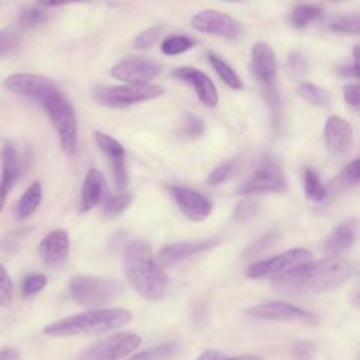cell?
Instances as JSON below:
<instances>
[{"label":"cell","mask_w":360,"mask_h":360,"mask_svg":"<svg viewBox=\"0 0 360 360\" xmlns=\"http://www.w3.org/2000/svg\"><path fill=\"white\" fill-rule=\"evenodd\" d=\"M354 270L352 262L338 256L309 260L273 278L271 288L283 295H316L342 285Z\"/></svg>","instance_id":"obj_1"},{"label":"cell","mask_w":360,"mask_h":360,"mask_svg":"<svg viewBox=\"0 0 360 360\" xmlns=\"http://www.w3.org/2000/svg\"><path fill=\"white\" fill-rule=\"evenodd\" d=\"M124 273L129 285L145 300L158 301L167 290V277L149 243L132 240L124 249Z\"/></svg>","instance_id":"obj_2"},{"label":"cell","mask_w":360,"mask_h":360,"mask_svg":"<svg viewBox=\"0 0 360 360\" xmlns=\"http://www.w3.org/2000/svg\"><path fill=\"white\" fill-rule=\"evenodd\" d=\"M132 314L124 308L90 309L58 319L45 326L44 333L49 336H75L89 333H103L127 325Z\"/></svg>","instance_id":"obj_3"},{"label":"cell","mask_w":360,"mask_h":360,"mask_svg":"<svg viewBox=\"0 0 360 360\" xmlns=\"http://www.w3.org/2000/svg\"><path fill=\"white\" fill-rule=\"evenodd\" d=\"M35 101L44 107L53 128L58 132L62 149L66 153H73L77 146V120L69 100L60 89L52 82Z\"/></svg>","instance_id":"obj_4"},{"label":"cell","mask_w":360,"mask_h":360,"mask_svg":"<svg viewBox=\"0 0 360 360\" xmlns=\"http://www.w3.org/2000/svg\"><path fill=\"white\" fill-rule=\"evenodd\" d=\"M250 68L260 83L266 101L271 110L273 124L278 125L280 117V97L277 91V58L273 48L266 42H256L250 52Z\"/></svg>","instance_id":"obj_5"},{"label":"cell","mask_w":360,"mask_h":360,"mask_svg":"<svg viewBox=\"0 0 360 360\" xmlns=\"http://www.w3.org/2000/svg\"><path fill=\"white\" fill-rule=\"evenodd\" d=\"M122 291L115 280L87 274H76L69 281L70 297L83 307L98 308L114 301Z\"/></svg>","instance_id":"obj_6"},{"label":"cell","mask_w":360,"mask_h":360,"mask_svg":"<svg viewBox=\"0 0 360 360\" xmlns=\"http://www.w3.org/2000/svg\"><path fill=\"white\" fill-rule=\"evenodd\" d=\"M166 93L160 84L141 83V84H122V86H101L93 91V97L101 105L110 108H125L143 101L159 98Z\"/></svg>","instance_id":"obj_7"},{"label":"cell","mask_w":360,"mask_h":360,"mask_svg":"<svg viewBox=\"0 0 360 360\" xmlns=\"http://www.w3.org/2000/svg\"><path fill=\"white\" fill-rule=\"evenodd\" d=\"M285 187V177L276 160L270 156H262L253 173L238 188V193L243 195L256 193H278L284 191Z\"/></svg>","instance_id":"obj_8"},{"label":"cell","mask_w":360,"mask_h":360,"mask_svg":"<svg viewBox=\"0 0 360 360\" xmlns=\"http://www.w3.org/2000/svg\"><path fill=\"white\" fill-rule=\"evenodd\" d=\"M311 259L312 253L304 248L290 249L273 257L252 263L246 267L245 274L249 278H276Z\"/></svg>","instance_id":"obj_9"},{"label":"cell","mask_w":360,"mask_h":360,"mask_svg":"<svg viewBox=\"0 0 360 360\" xmlns=\"http://www.w3.org/2000/svg\"><path fill=\"white\" fill-rule=\"evenodd\" d=\"M245 315L253 319H263V321L301 322L308 325L318 323V316L315 314L281 301L263 302V304L249 307L245 309Z\"/></svg>","instance_id":"obj_10"},{"label":"cell","mask_w":360,"mask_h":360,"mask_svg":"<svg viewBox=\"0 0 360 360\" xmlns=\"http://www.w3.org/2000/svg\"><path fill=\"white\" fill-rule=\"evenodd\" d=\"M139 343L141 338L135 333H115L89 347L77 360H121Z\"/></svg>","instance_id":"obj_11"},{"label":"cell","mask_w":360,"mask_h":360,"mask_svg":"<svg viewBox=\"0 0 360 360\" xmlns=\"http://www.w3.org/2000/svg\"><path fill=\"white\" fill-rule=\"evenodd\" d=\"M162 72V65L153 59L143 56H132L118 60L112 65L110 73L114 79L129 83L141 84L149 83Z\"/></svg>","instance_id":"obj_12"},{"label":"cell","mask_w":360,"mask_h":360,"mask_svg":"<svg viewBox=\"0 0 360 360\" xmlns=\"http://www.w3.org/2000/svg\"><path fill=\"white\" fill-rule=\"evenodd\" d=\"M190 24L194 30L200 32L221 37L225 39H235L239 35V24L236 22V20L222 11L212 8L201 10L194 14L190 20Z\"/></svg>","instance_id":"obj_13"},{"label":"cell","mask_w":360,"mask_h":360,"mask_svg":"<svg viewBox=\"0 0 360 360\" xmlns=\"http://www.w3.org/2000/svg\"><path fill=\"white\" fill-rule=\"evenodd\" d=\"M169 193L172 194L181 214L190 221L200 222L210 217L212 211V204L201 193L183 186H170Z\"/></svg>","instance_id":"obj_14"},{"label":"cell","mask_w":360,"mask_h":360,"mask_svg":"<svg viewBox=\"0 0 360 360\" xmlns=\"http://www.w3.org/2000/svg\"><path fill=\"white\" fill-rule=\"evenodd\" d=\"M218 243L217 239L214 238H207V239H200V240H181V242H174L165 245L156 255V262L159 266H172L177 262H181L190 256L198 255L204 250H208L214 248Z\"/></svg>","instance_id":"obj_15"},{"label":"cell","mask_w":360,"mask_h":360,"mask_svg":"<svg viewBox=\"0 0 360 360\" xmlns=\"http://www.w3.org/2000/svg\"><path fill=\"white\" fill-rule=\"evenodd\" d=\"M173 76L193 86L198 100L204 105L214 108L218 104V91L215 84L202 70L193 66H181L173 72Z\"/></svg>","instance_id":"obj_16"},{"label":"cell","mask_w":360,"mask_h":360,"mask_svg":"<svg viewBox=\"0 0 360 360\" xmlns=\"http://www.w3.org/2000/svg\"><path fill=\"white\" fill-rule=\"evenodd\" d=\"M94 139H96L98 149L107 156V159L110 162L117 188L122 191L125 188L127 180H128V174H127V169H125V152H124L122 145L117 139L111 138L110 135H107L104 132H96Z\"/></svg>","instance_id":"obj_17"},{"label":"cell","mask_w":360,"mask_h":360,"mask_svg":"<svg viewBox=\"0 0 360 360\" xmlns=\"http://www.w3.org/2000/svg\"><path fill=\"white\" fill-rule=\"evenodd\" d=\"M69 249V233L65 229H55L45 235L44 239L39 242L38 255L46 266L55 267L62 264L68 259Z\"/></svg>","instance_id":"obj_18"},{"label":"cell","mask_w":360,"mask_h":360,"mask_svg":"<svg viewBox=\"0 0 360 360\" xmlns=\"http://www.w3.org/2000/svg\"><path fill=\"white\" fill-rule=\"evenodd\" d=\"M325 143L333 155L346 153L353 143V129L350 124L338 115H329L323 127Z\"/></svg>","instance_id":"obj_19"},{"label":"cell","mask_w":360,"mask_h":360,"mask_svg":"<svg viewBox=\"0 0 360 360\" xmlns=\"http://www.w3.org/2000/svg\"><path fill=\"white\" fill-rule=\"evenodd\" d=\"M357 236V218L349 217L339 222L323 242V250L332 256H338L349 250Z\"/></svg>","instance_id":"obj_20"},{"label":"cell","mask_w":360,"mask_h":360,"mask_svg":"<svg viewBox=\"0 0 360 360\" xmlns=\"http://www.w3.org/2000/svg\"><path fill=\"white\" fill-rule=\"evenodd\" d=\"M107 197V183L101 172L90 167L84 176L80 194V212H87L98 205Z\"/></svg>","instance_id":"obj_21"},{"label":"cell","mask_w":360,"mask_h":360,"mask_svg":"<svg viewBox=\"0 0 360 360\" xmlns=\"http://www.w3.org/2000/svg\"><path fill=\"white\" fill-rule=\"evenodd\" d=\"M1 162V177H0V193L8 197L10 190L20 176V160L17 152L11 143H6L0 152Z\"/></svg>","instance_id":"obj_22"},{"label":"cell","mask_w":360,"mask_h":360,"mask_svg":"<svg viewBox=\"0 0 360 360\" xmlns=\"http://www.w3.org/2000/svg\"><path fill=\"white\" fill-rule=\"evenodd\" d=\"M41 200H42V186L39 181H34L17 202V207H15L17 218L18 219L28 218L39 207Z\"/></svg>","instance_id":"obj_23"},{"label":"cell","mask_w":360,"mask_h":360,"mask_svg":"<svg viewBox=\"0 0 360 360\" xmlns=\"http://www.w3.org/2000/svg\"><path fill=\"white\" fill-rule=\"evenodd\" d=\"M207 58H208L210 65L214 68V70L217 72L219 79L226 86H229L231 89H235V90L242 89L243 84H242V80H240L239 75L233 70V68L228 62H225L224 59H221L218 55H215L212 52H208Z\"/></svg>","instance_id":"obj_24"},{"label":"cell","mask_w":360,"mask_h":360,"mask_svg":"<svg viewBox=\"0 0 360 360\" xmlns=\"http://www.w3.org/2000/svg\"><path fill=\"white\" fill-rule=\"evenodd\" d=\"M322 8L315 4H298L292 8L290 21L294 27L302 28L322 17Z\"/></svg>","instance_id":"obj_25"},{"label":"cell","mask_w":360,"mask_h":360,"mask_svg":"<svg viewBox=\"0 0 360 360\" xmlns=\"http://www.w3.org/2000/svg\"><path fill=\"white\" fill-rule=\"evenodd\" d=\"M302 181H304L305 195L309 200H312V201H322V200H325V197L328 194V190L322 184V181L319 180L318 173L314 169H311V167H305L304 169Z\"/></svg>","instance_id":"obj_26"},{"label":"cell","mask_w":360,"mask_h":360,"mask_svg":"<svg viewBox=\"0 0 360 360\" xmlns=\"http://www.w3.org/2000/svg\"><path fill=\"white\" fill-rule=\"evenodd\" d=\"M297 91H298L301 98H304L305 101H308L312 105L328 107L330 104V97H329L328 91L325 89L314 84V83L304 82L298 86Z\"/></svg>","instance_id":"obj_27"},{"label":"cell","mask_w":360,"mask_h":360,"mask_svg":"<svg viewBox=\"0 0 360 360\" xmlns=\"http://www.w3.org/2000/svg\"><path fill=\"white\" fill-rule=\"evenodd\" d=\"M177 349L179 345L176 342H163L145 352L131 356L128 360H167L177 352Z\"/></svg>","instance_id":"obj_28"},{"label":"cell","mask_w":360,"mask_h":360,"mask_svg":"<svg viewBox=\"0 0 360 360\" xmlns=\"http://www.w3.org/2000/svg\"><path fill=\"white\" fill-rule=\"evenodd\" d=\"M193 46H194V39H191L186 35H172V37H167L162 42L160 49L165 55L173 56V55L183 53V52L191 49Z\"/></svg>","instance_id":"obj_29"},{"label":"cell","mask_w":360,"mask_h":360,"mask_svg":"<svg viewBox=\"0 0 360 360\" xmlns=\"http://www.w3.org/2000/svg\"><path fill=\"white\" fill-rule=\"evenodd\" d=\"M360 28V17L357 13L347 14V15H339L338 18L332 20L329 22V30L333 32L340 34H359Z\"/></svg>","instance_id":"obj_30"},{"label":"cell","mask_w":360,"mask_h":360,"mask_svg":"<svg viewBox=\"0 0 360 360\" xmlns=\"http://www.w3.org/2000/svg\"><path fill=\"white\" fill-rule=\"evenodd\" d=\"M131 202V194L121 191L114 195H107L103 201V210L104 214L108 217H115L121 214Z\"/></svg>","instance_id":"obj_31"},{"label":"cell","mask_w":360,"mask_h":360,"mask_svg":"<svg viewBox=\"0 0 360 360\" xmlns=\"http://www.w3.org/2000/svg\"><path fill=\"white\" fill-rule=\"evenodd\" d=\"M46 18H48L46 11L44 8H41V6L38 4L35 7H28L21 13L20 20H18V25L21 28L30 30V28H35V27L42 25L46 21Z\"/></svg>","instance_id":"obj_32"},{"label":"cell","mask_w":360,"mask_h":360,"mask_svg":"<svg viewBox=\"0 0 360 360\" xmlns=\"http://www.w3.org/2000/svg\"><path fill=\"white\" fill-rule=\"evenodd\" d=\"M202 132H204V121L194 114H190V112L184 114L181 128H180L181 136L186 139H195V138H200Z\"/></svg>","instance_id":"obj_33"},{"label":"cell","mask_w":360,"mask_h":360,"mask_svg":"<svg viewBox=\"0 0 360 360\" xmlns=\"http://www.w3.org/2000/svg\"><path fill=\"white\" fill-rule=\"evenodd\" d=\"M48 278L42 273H31L27 277H24L22 284H21V292L25 298H31L37 295L39 291L44 290L46 285Z\"/></svg>","instance_id":"obj_34"},{"label":"cell","mask_w":360,"mask_h":360,"mask_svg":"<svg viewBox=\"0 0 360 360\" xmlns=\"http://www.w3.org/2000/svg\"><path fill=\"white\" fill-rule=\"evenodd\" d=\"M163 30H165V25L159 24V25H153V27L142 31L135 38V41H134L135 48H138V49H148V48H150L159 39V37L163 32Z\"/></svg>","instance_id":"obj_35"},{"label":"cell","mask_w":360,"mask_h":360,"mask_svg":"<svg viewBox=\"0 0 360 360\" xmlns=\"http://www.w3.org/2000/svg\"><path fill=\"white\" fill-rule=\"evenodd\" d=\"M14 297V284L7 270L0 264V307H8Z\"/></svg>","instance_id":"obj_36"},{"label":"cell","mask_w":360,"mask_h":360,"mask_svg":"<svg viewBox=\"0 0 360 360\" xmlns=\"http://www.w3.org/2000/svg\"><path fill=\"white\" fill-rule=\"evenodd\" d=\"M257 212H259L257 202L253 200H245L235 207L233 218L239 222H246V221H250L253 217H256Z\"/></svg>","instance_id":"obj_37"},{"label":"cell","mask_w":360,"mask_h":360,"mask_svg":"<svg viewBox=\"0 0 360 360\" xmlns=\"http://www.w3.org/2000/svg\"><path fill=\"white\" fill-rule=\"evenodd\" d=\"M287 68L291 75L302 76L308 70V62L301 51H291L287 58Z\"/></svg>","instance_id":"obj_38"},{"label":"cell","mask_w":360,"mask_h":360,"mask_svg":"<svg viewBox=\"0 0 360 360\" xmlns=\"http://www.w3.org/2000/svg\"><path fill=\"white\" fill-rule=\"evenodd\" d=\"M232 170H233V163L232 162H222V163H219L218 166H215L211 172H210V174L207 176V184L208 186H217V184H221V183H224L228 177H229V174L232 173Z\"/></svg>","instance_id":"obj_39"},{"label":"cell","mask_w":360,"mask_h":360,"mask_svg":"<svg viewBox=\"0 0 360 360\" xmlns=\"http://www.w3.org/2000/svg\"><path fill=\"white\" fill-rule=\"evenodd\" d=\"M276 239H277V233H274V232H267V233L259 236L255 242H252V243L245 249L243 255L248 256V257L256 256V255H259L260 252L266 250Z\"/></svg>","instance_id":"obj_40"},{"label":"cell","mask_w":360,"mask_h":360,"mask_svg":"<svg viewBox=\"0 0 360 360\" xmlns=\"http://www.w3.org/2000/svg\"><path fill=\"white\" fill-rule=\"evenodd\" d=\"M292 360H312L315 354V345L311 340L295 342L292 349Z\"/></svg>","instance_id":"obj_41"},{"label":"cell","mask_w":360,"mask_h":360,"mask_svg":"<svg viewBox=\"0 0 360 360\" xmlns=\"http://www.w3.org/2000/svg\"><path fill=\"white\" fill-rule=\"evenodd\" d=\"M339 183L345 186H357L359 183V159L352 160L349 165L343 167L339 174Z\"/></svg>","instance_id":"obj_42"},{"label":"cell","mask_w":360,"mask_h":360,"mask_svg":"<svg viewBox=\"0 0 360 360\" xmlns=\"http://www.w3.org/2000/svg\"><path fill=\"white\" fill-rule=\"evenodd\" d=\"M18 44V37L14 31L1 30L0 31V58L8 55Z\"/></svg>","instance_id":"obj_43"},{"label":"cell","mask_w":360,"mask_h":360,"mask_svg":"<svg viewBox=\"0 0 360 360\" xmlns=\"http://www.w3.org/2000/svg\"><path fill=\"white\" fill-rule=\"evenodd\" d=\"M345 101L354 110L359 108V84H347L343 87Z\"/></svg>","instance_id":"obj_44"},{"label":"cell","mask_w":360,"mask_h":360,"mask_svg":"<svg viewBox=\"0 0 360 360\" xmlns=\"http://www.w3.org/2000/svg\"><path fill=\"white\" fill-rule=\"evenodd\" d=\"M336 72L343 77H357L359 76V63L353 65H340L336 68Z\"/></svg>","instance_id":"obj_45"},{"label":"cell","mask_w":360,"mask_h":360,"mask_svg":"<svg viewBox=\"0 0 360 360\" xmlns=\"http://www.w3.org/2000/svg\"><path fill=\"white\" fill-rule=\"evenodd\" d=\"M0 360H21V359H20V353L15 349L7 347L0 350Z\"/></svg>","instance_id":"obj_46"},{"label":"cell","mask_w":360,"mask_h":360,"mask_svg":"<svg viewBox=\"0 0 360 360\" xmlns=\"http://www.w3.org/2000/svg\"><path fill=\"white\" fill-rule=\"evenodd\" d=\"M226 360H264V359H262L259 356H249V354H246V356H239V357H233V359L226 357Z\"/></svg>","instance_id":"obj_47"}]
</instances>
